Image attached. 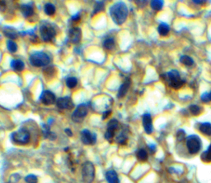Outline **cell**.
<instances>
[{
  "instance_id": "6da1fadb",
  "label": "cell",
  "mask_w": 211,
  "mask_h": 183,
  "mask_svg": "<svg viewBox=\"0 0 211 183\" xmlns=\"http://www.w3.org/2000/svg\"><path fill=\"white\" fill-rule=\"evenodd\" d=\"M128 8L123 2L113 4L110 8V15L113 22L117 25H122L128 17Z\"/></svg>"
},
{
  "instance_id": "7a4b0ae2",
  "label": "cell",
  "mask_w": 211,
  "mask_h": 183,
  "mask_svg": "<svg viewBox=\"0 0 211 183\" xmlns=\"http://www.w3.org/2000/svg\"><path fill=\"white\" fill-rule=\"evenodd\" d=\"M161 76L162 79L165 80V81L167 82L170 87L175 89H178L182 87V85L186 82V80L181 78L180 73L177 70H172L168 73L163 74Z\"/></svg>"
},
{
  "instance_id": "3957f363",
  "label": "cell",
  "mask_w": 211,
  "mask_h": 183,
  "mask_svg": "<svg viewBox=\"0 0 211 183\" xmlns=\"http://www.w3.org/2000/svg\"><path fill=\"white\" fill-rule=\"evenodd\" d=\"M30 63L32 66L36 67H45L49 63V57L43 52L34 53L30 56Z\"/></svg>"
},
{
  "instance_id": "277c9868",
  "label": "cell",
  "mask_w": 211,
  "mask_h": 183,
  "mask_svg": "<svg viewBox=\"0 0 211 183\" xmlns=\"http://www.w3.org/2000/svg\"><path fill=\"white\" fill-rule=\"evenodd\" d=\"M82 177L84 183H92L95 177V167L91 162L87 161L82 167Z\"/></svg>"
},
{
  "instance_id": "5b68a950",
  "label": "cell",
  "mask_w": 211,
  "mask_h": 183,
  "mask_svg": "<svg viewBox=\"0 0 211 183\" xmlns=\"http://www.w3.org/2000/svg\"><path fill=\"white\" fill-rule=\"evenodd\" d=\"M201 141L197 136L192 135L187 137V146L189 152L192 154H197L201 149Z\"/></svg>"
},
{
  "instance_id": "8992f818",
  "label": "cell",
  "mask_w": 211,
  "mask_h": 183,
  "mask_svg": "<svg viewBox=\"0 0 211 183\" xmlns=\"http://www.w3.org/2000/svg\"><path fill=\"white\" fill-rule=\"evenodd\" d=\"M12 140L18 145H26L30 141V134L27 130L20 129L12 134Z\"/></svg>"
},
{
  "instance_id": "52a82bcc",
  "label": "cell",
  "mask_w": 211,
  "mask_h": 183,
  "mask_svg": "<svg viewBox=\"0 0 211 183\" xmlns=\"http://www.w3.org/2000/svg\"><path fill=\"white\" fill-rule=\"evenodd\" d=\"M40 32H41V38L45 42H49L55 36V30L54 29V27L49 24L41 25Z\"/></svg>"
},
{
  "instance_id": "ba28073f",
  "label": "cell",
  "mask_w": 211,
  "mask_h": 183,
  "mask_svg": "<svg viewBox=\"0 0 211 183\" xmlns=\"http://www.w3.org/2000/svg\"><path fill=\"white\" fill-rule=\"evenodd\" d=\"M88 108L85 104H80L77 107L76 110L73 113L72 120L74 123H81L88 114Z\"/></svg>"
},
{
  "instance_id": "9c48e42d",
  "label": "cell",
  "mask_w": 211,
  "mask_h": 183,
  "mask_svg": "<svg viewBox=\"0 0 211 183\" xmlns=\"http://www.w3.org/2000/svg\"><path fill=\"white\" fill-rule=\"evenodd\" d=\"M81 141L84 145H94L97 141V135L92 134L88 130L81 132Z\"/></svg>"
},
{
  "instance_id": "30bf717a",
  "label": "cell",
  "mask_w": 211,
  "mask_h": 183,
  "mask_svg": "<svg viewBox=\"0 0 211 183\" xmlns=\"http://www.w3.org/2000/svg\"><path fill=\"white\" fill-rule=\"evenodd\" d=\"M56 105L60 109H71L74 107V103L70 97L66 96V97L58 99Z\"/></svg>"
},
{
  "instance_id": "8fae6325",
  "label": "cell",
  "mask_w": 211,
  "mask_h": 183,
  "mask_svg": "<svg viewBox=\"0 0 211 183\" xmlns=\"http://www.w3.org/2000/svg\"><path fill=\"white\" fill-rule=\"evenodd\" d=\"M82 38L81 29L79 27H73L69 32V39L73 44H78L80 42Z\"/></svg>"
},
{
  "instance_id": "7c38bea8",
  "label": "cell",
  "mask_w": 211,
  "mask_h": 183,
  "mask_svg": "<svg viewBox=\"0 0 211 183\" xmlns=\"http://www.w3.org/2000/svg\"><path fill=\"white\" fill-rule=\"evenodd\" d=\"M41 101L45 105H51L55 103V95L49 90H45L41 95Z\"/></svg>"
},
{
  "instance_id": "4fadbf2b",
  "label": "cell",
  "mask_w": 211,
  "mask_h": 183,
  "mask_svg": "<svg viewBox=\"0 0 211 183\" xmlns=\"http://www.w3.org/2000/svg\"><path fill=\"white\" fill-rule=\"evenodd\" d=\"M143 126H144V132L147 134H151L153 131V121L149 113H145L143 116Z\"/></svg>"
},
{
  "instance_id": "5bb4252c",
  "label": "cell",
  "mask_w": 211,
  "mask_h": 183,
  "mask_svg": "<svg viewBox=\"0 0 211 183\" xmlns=\"http://www.w3.org/2000/svg\"><path fill=\"white\" fill-rule=\"evenodd\" d=\"M106 179L108 183H120L118 175L114 170H109L106 173Z\"/></svg>"
},
{
  "instance_id": "9a60e30c",
  "label": "cell",
  "mask_w": 211,
  "mask_h": 183,
  "mask_svg": "<svg viewBox=\"0 0 211 183\" xmlns=\"http://www.w3.org/2000/svg\"><path fill=\"white\" fill-rule=\"evenodd\" d=\"M130 86V80L129 78L126 79V80L124 81L123 84L121 85V87L119 89V91H118V97L119 98H122L124 96L126 95L127 91H128L129 88Z\"/></svg>"
},
{
  "instance_id": "2e32d148",
  "label": "cell",
  "mask_w": 211,
  "mask_h": 183,
  "mask_svg": "<svg viewBox=\"0 0 211 183\" xmlns=\"http://www.w3.org/2000/svg\"><path fill=\"white\" fill-rule=\"evenodd\" d=\"M21 12H22V13H23V15L25 17H32L34 13L33 7H32L31 5L28 4L22 5V7H21Z\"/></svg>"
},
{
  "instance_id": "e0dca14e",
  "label": "cell",
  "mask_w": 211,
  "mask_h": 183,
  "mask_svg": "<svg viewBox=\"0 0 211 183\" xmlns=\"http://www.w3.org/2000/svg\"><path fill=\"white\" fill-rule=\"evenodd\" d=\"M200 132L205 136H211V124L209 123H201L199 127Z\"/></svg>"
},
{
  "instance_id": "ac0fdd59",
  "label": "cell",
  "mask_w": 211,
  "mask_h": 183,
  "mask_svg": "<svg viewBox=\"0 0 211 183\" xmlns=\"http://www.w3.org/2000/svg\"><path fill=\"white\" fill-rule=\"evenodd\" d=\"M157 31L159 33L160 36H167L168 35L169 31H170V28L169 26L167 23H160V25L157 27Z\"/></svg>"
},
{
  "instance_id": "d6986e66",
  "label": "cell",
  "mask_w": 211,
  "mask_h": 183,
  "mask_svg": "<svg viewBox=\"0 0 211 183\" xmlns=\"http://www.w3.org/2000/svg\"><path fill=\"white\" fill-rule=\"evenodd\" d=\"M11 67L17 72H21L24 69V63L21 60H13L12 61Z\"/></svg>"
},
{
  "instance_id": "ffe728a7",
  "label": "cell",
  "mask_w": 211,
  "mask_h": 183,
  "mask_svg": "<svg viewBox=\"0 0 211 183\" xmlns=\"http://www.w3.org/2000/svg\"><path fill=\"white\" fill-rule=\"evenodd\" d=\"M200 159L204 163H210L211 162V145L204 152H203L200 156Z\"/></svg>"
},
{
  "instance_id": "44dd1931",
  "label": "cell",
  "mask_w": 211,
  "mask_h": 183,
  "mask_svg": "<svg viewBox=\"0 0 211 183\" xmlns=\"http://www.w3.org/2000/svg\"><path fill=\"white\" fill-rule=\"evenodd\" d=\"M116 129H117V128L107 127V130H106V134H105L106 140H107L108 141H112L113 138H114L115 133H116Z\"/></svg>"
},
{
  "instance_id": "7402d4cb",
  "label": "cell",
  "mask_w": 211,
  "mask_h": 183,
  "mask_svg": "<svg viewBox=\"0 0 211 183\" xmlns=\"http://www.w3.org/2000/svg\"><path fill=\"white\" fill-rule=\"evenodd\" d=\"M136 157H137L138 160L141 161V162H144L148 159V153L144 149H140L136 153Z\"/></svg>"
},
{
  "instance_id": "603a6c76",
  "label": "cell",
  "mask_w": 211,
  "mask_h": 183,
  "mask_svg": "<svg viewBox=\"0 0 211 183\" xmlns=\"http://www.w3.org/2000/svg\"><path fill=\"white\" fill-rule=\"evenodd\" d=\"M180 62H181L182 64H184L185 66H187V67H191V66H192V65L194 64L193 59H192L190 56L187 55L182 56L181 58H180Z\"/></svg>"
},
{
  "instance_id": "cb8c5ba5",
  "label": "cell",
  "mask_w": 211,
  "mask_h": 183,
  "mask_svg": "<svg viewBox=\"0 0 211 183\" xmlns=\"http://www.w3.org/2000/svg\"><path fill=\"white\" fill-rule=\"evenodd\" d=\"M151 7L155 11H160L163 7V1L162 0H153L150 2Z\"/></svg>"
},
{
  "instance_id": "d4e9b609",
  "label": "cell",
  "mask_w": 211,
  "mask_h": 183,
  "mask_svg": "<svg viewBox=\"0 0 211 183\" xmlns=\"http://www.w3.org/2000/svg\"><path fill=\"white\" fill-rule=\"evenodd\" d=\"M3 33L5 34V36H8V38L11 39H16L17 38V32L13 30L12 28L9 27H5L3 29Z\"/></svg>"
},
{
  "instance_id": "484cf974",
  "label": "cell",
  "mask_w": 211,
  "mask_h": 183,
  "mask_svg": "<svg viewBox=\"0 0 211 183\" xmlns=\"http://www.w3.org/2000/svg\"><path fill=\"white\" fill-rule=\"evenodd\" d=\"M45 12L48 16H52L55 12V7L52 3H46L45 6Z\"/></svg>"
},
{
  "instance_id": "4316f807",
  "label": "cell",
  "mask_w": 211,
  "mask_h": 183,
  "mask_svg": "<svg viewBox=\"0 0 211 183\" xmlns=\"http://www.w3.org/2000/svg\"><path fill=\"white\" fill-rule=\"evenodd\" d=\"M103 46L107 50H111L115 47V41L113 39H107L103 43Z\"/></svg>"
},
{
  "instance_id": "83f0119b",
  "label": "cell",
  "mask_w": 211,
  "mask_h": 183,
  "mask_svg": "<svg viewBox=\"0 0 211 183\" xmlns=\"http://www.w3.org/2000/svg\"><path fill=\"white\" fill-rule=\"evenodd\" d=\"M189 109H190V112H191V113L194 116H198V115H200L201 113V108L197 106V105H191L190 108H189Z\"/></svg>"
},
{
  "instance_id": "f1b7e54d",
  "label": "cell",
  "mask_w": 211,
  "mask_h": 183,
  "mask_svg": "<svg viewBox=\"0 0 211 183\" xmlns=\"http://www.w3.org/2000/svg\"><path fill=\"white\" fill-rule=\"evenodd\" d=\"M77 84H78V80H77V79L75 78V77H74V76L69 77V78L66 80V85H67L68 87L70 88V89H73V88L75 87L77 85Z\"/></svg>"
},
{
  "instance_id": "f546056e",
  "label": "cell",
  "mask_w": 211,
  "mask_h": 183,
  "mask_svg": "<svg viewBox=\"0 0 211 183\" xmlns=\"http://www.w3.org/2000/svg\"><path fill=\"white\" fill-rule=\"evenodd\" d=\"M7 47L8 49V51L11 52V53H15L17 51V49H18V46H17L16 43L10 40H8Z\"/></svg>"
},
{
  "instance_id": "4dcf8cb0",
  "label": "cell",
  "mask_w": 211,
  "mask_h": 183,
  "mask_svg": "<svg viewBox=\"0 0 211 183\" xmlns=\"http://www.w3.org/2000/svg\"><path fill=\"white\" fill-rule=\"evenodd\" d=\"M127 136H126L125 133H121V134L118 137L116 138V141L120 145H125L126 143V141H127Z\"/></svg>"
},
{
  "instance_id": "1f68e13d",
  "label": "cell",
  "mask_w": 211,
  "mask_h": 183,
  "mask_svg": "<svg viewBox=\"0 0 211 183\" xmlns=\"http://www.w3.org/2000/svg\"><path fill=\"white\" fill-rule=\"evenodd\" d=\"M104 10V2H96V6L94 8V13H97L99 12H101Z\"/></svg>"
},
{
  "instance_id": "d6a6232c",
  "label": "cell",
  "mask_w": 211,
  "mask_h": 183,
  "mask_svg": "<svg viewBox=\"0 0 211 183\" xmlns=\"http://www.w3.org/2000/svg\"><path fill=\"white\" fill-rule=\"evenodd\" d=\"M25 181L27 183H37V177H36L35 175H28V176H26L25 178Z\"/></svg>"
},
{
  "instance_id": "836d02e7",
  "label": "cell",
  "mask_w": 211,
  "mask_h": 183,
  "mask_svg": "<svg viewBox=\"0 0 211 183\" xmlns=\"http://www.w3.org/2000/svg\"><path fill=\"white\" fill-rule=\"evenodd\" d=\"M186 137V132L183 130H179L177 134V139L178 141H182Z\"/></svg>"
},
{
  "instance_id": "e575fe53",
  "label": "cell",
  "mask_w": 211,
  "mask_h": 183,
  "mask_svg": "<svg viewBox=\"0 0 211 183\" xmlns=\"http://www.w3.org/2000/svg\"><path fill=\"white\" fill-rule=\"evenodd\" d=\"M201 100H202L203 102H204V103L209 102V93H207V92H205V93H203L202 95H201Z\"/></svg>"
},
{
  "instance_id": "d590c367",
  "label": "cell",
  "mask_w": 211,
  "mask_h": 183,
  "mask_svg": "<svg viewBox=\"0 0 211 183\" xmlns=\"http://www.w3.org/2000/svg\"><path fill=\"white\" fill-rule=\"evenodd\" d=\"M111 110H108V111L105 112V113H103V115H102V119L104 120V119L107 118L108 117H109V115L111 114Z\"/></svg>"
},
{
  "instance_id": "8d00e7d4",
  "label": "cell",
  "mask_w": 211,
  "mask_h": 183,
  "mask_svg": "<svg viewBox=\"0 0 211 183\" xmlns=\"http://www.w3.org/2000/svg\"><path fill=\"white\" fill-rule=\"evenodd\" d=\"M5 7H6L5 2H3V1H0V10H1V11H3L5 9Z\"/></svg>"
},
{
  "instance_id": "74e56055",
  "label": "cell",
  "mask_w": 211,
  "mask_h": 183,
  "mask_svg": "<svg viewBox=\"0 0 211 183\" xmlns=\"http://www.w3.org/2000/svg\"><path fill=\"white\" fill-rule=\"evenodd\" d=\"M148 147H149V149H150V151L152 152V153H154L155 151H156V146H155V145H148Z\"/></svg>"
},
{
  "instance_id": "f35d334b",
  "label": "cell",
  "mask_w": 211,
  "mask_h": 183,
  "mask_svg": "<svg viewBox=\"0 0 211 183\" xmlns=\"http://www.w3.org/2000/svg\"><path fill=\"white\" fill-rule=\"evenodd\" d=\"M79 19H80V16H79V14H77V15H75V16H74L72 17V20L74 21V22H78Z\"/></svg>"
},
{
  "instance_id": "ab89813d",
  "label": "cell",
  "mask_w": 211,
  "mask_h": 183,
  "mask_svg": "<svg viewBox=\"0 0 211 183\" xmlns=\"http://www.w3.org/2000/svg\"><path fill=\"white\" fill-rule=\"evenodd\" d=\"M65 132H66V134H67L69 136H73V133H72V132H71V130L69 129V128L65 129Z\"/></svg>"
},
{
  "instance_id": "60d3db41",
  "label": "cell",
  "mask_w": 211,
  "mask_h": 183,
  "mask_svg": "<svg viewBox=\"0 0 211 183\" xmlns=\"http://www.w3.org/2000/svg\"><path fill=\"white\" fill-rule=\"evenodd\" d=\"M195 3H197V4H203V3H204V1H193Z\"/></svg>"
},
{
  "instance_id": "b9f144b4",
  "label": "cell",
  "mask_w": 211,
  "mask_h": 183,
  "mask_svg": "<svg viewBox=\"0 0 211 183\" xmlns=\"http://www.w3.org/2000/svg\"><path fill=\"white\" fill-rule=\"evenodd\" d=\"M209 101H211V91L209 93Z\"/></svg>"
}]
</instances>
